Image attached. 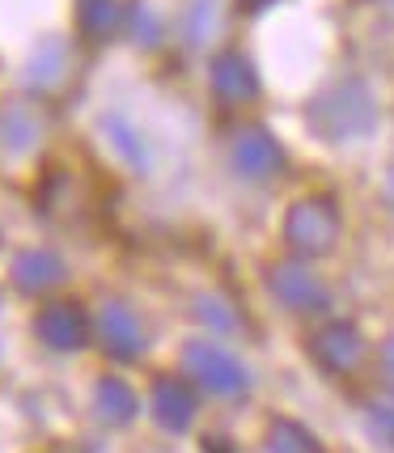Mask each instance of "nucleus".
<instances>
[{
  "label": "nucleus",
  "instance_id": "39448f33",
  "mask_svg": "<svg viewBox=\"0 0 394 453\" xmlns=\"http://www.w3.org/2000/svg\"><path fill=\"white\" fill-rule=\"evenodd\" d=\"M39 326H42V335L51 339L56 348H73V343H81V314L77 310H68V305L47 310Z\"/></svg>",
  "mask_w": 394,
  "mask_h": 453
},
{
  "label": "nucleus",
  "instance_id": "423d86ee",
  "mask_svg": "<svg viewBox=\"0 0 394 453\" xmlns=\"http://www.w3.org/2000/svg\"><path fill=\"white\" fill-rule=\"evenodd\" d=\"M158 415L161 424H170V428H182L187 419H191V395L182 390V386H161L158 390Z\"/></svg>",
  "mask_w": 394,
  "mask_h": 453
},
{
  "label": "nucleus",
  "instance_id": "9b49d317",
  "mask_svg": "<svg viewBox=\"0 0 394 453\" xmlns=\"http://www.w3.org/2000/svg\"><path fill=\"white\" fill-rule=\"evenodd\" d=\"M386 365H390V373H394V343L386 348Z\"/></svg>",
  "mask_w": 394,
  "mask_h": 453
},
{
  "label": "nucleus",
  "instance_id": "f03ea898",
  "mask_svg": "<svg viewBox=\"0 0 394 453\" xmlns=\"http://www.w3.org/2000/svg\"><path fill=\"white\" fill-rule=\"evenodd\" d=\"M191 369H196L199 381H204L208 390H217V395H237V390L246 386V373H242L220 348H191Z\"/></svg>",
  "mask_w": 394,
  "mask_h": 453
},
{
  "label": "nucleus",
  "instance_id": "1a4fd4ad",
  "mask_svg": "<svg viewBox=\"0 0 394 453\" xmlns=\"http://www.w3.org/2000/svg\"><path fill=\"white\" fill-rule=\"evenodd\" d=\"M106 335H111V343H115L119 352H132V326H127V318H123V314H111Z\"/></svg>",
  "mask_w": 394,
  "mask_h": 453
},
{
  "label": "nucleus",
  "instance_id": "7ed1b4c3",
  "mask_svg": "<svg viewBox=\"0 0 394 453\" xmlns=\"http://www.w3.org/2000/svg\"><path fill=\"white\" fill-rule=\"evenodd\" d=\"M314 356L327 365V369L344 373V369H352L356 360H360V339H356L352 326L336 322V326H327V331L314 339Z\"/></svg>",
  "mask_w": 394,
  "mask_h": 453
},
{
  "label": "nucleus",
  "instance_id": "20e7f679",
  "mask_svg": "<svg viewBox=\"0 0 394 453\" xmlns=\"http://www.w3.org/2000/svg\"><path fill=\"white\" fill-rule=\"evenodd\" d=\"M272 288H276L293 310H322V284H318L310 272H301V267H280L276 276H272Z\"/></svg>",
  "mask_w": 394,
  "mask_h": 453
},
{
  "label": "nucleus",
  "instance_id": "9d476101",
  "mask_svg": "<svg viewBox=\"0 0 394 453\" xmlns=\"http://www.w3.org/2000/svg\"><path fill=\"white\" fill-rule=\"evenodd\" d=\"M374 424L386 441H394V403H374Z\"/></svg>",
  "mask_w": 394,
  "mask_h": 453
},
{
  "label": "nucleus",
  "instance_id": "f257e3e1",
  "mask_svg": "<svg viewBox=\"0 0 394 453\" xmlns=\"http://www.w3.org/2000/svg\"><path fill=\"white\" fill-rule=\"evenodd\" d=\"M289 237H293L297 250H327L336 237V212L318 199H305L289 217Z\"/></svg>",
  "mask_w": 394,
  "mask_h": 453
},
{
  "label": "nucleus",
  "instance_id": "0eeeda50",
  "mask_svg": "<svg viewBox=\"0 0 394 453\" xmlns=\"http://www.w3.org/2000/svg\"><path fill=\"white\" fill-rule=\"evenodd\" d=\"M272 453H318V445L301 433V428L284 424V428H276V436H272Z\"/></svg>",
  "mask_w": 394,
  "mask_h": 453
},
{
  "label": "nucleus",
  "instance_id": "6e6552de",
  "mask_svg": "<svg viewBox=\"0 0 394 453\" xmlns=\"http://www.w3.org/2000/svg\"><path fill=\"white\" fill-rule=\"evenodd\" d=\"M102 403H111V415H119V419L132 411V395H127L123 386H115V381H111V386H102Z\"/></svg>",
  "mask_w": 394,
  "mask_h": 453
}]
</instances>
